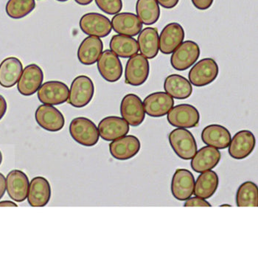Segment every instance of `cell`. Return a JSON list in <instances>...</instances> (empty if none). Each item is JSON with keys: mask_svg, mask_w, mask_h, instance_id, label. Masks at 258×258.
Masks as SVG:
<instances>
[{"mask_svg": "<svg viewBox=\"0 0 258 258\" xmlns=\"http://www.w3.org/2000/svg\"><path fill=\"white\" fill-rule=\"evenodd\" d=\"M35 8V0H9L6 11L11 18L20 20L30 14Z\"/></svg>", "mask_w": 258, "mask_h": 258, "instance_id": "33", "label": "cell"}, {"mask_svg": "<svg viewBox=\"0 0 258 258\" xmlns=\"http://www.w3.org/2000/svg\"><path fill=\"white\" fill-rule=\"evenodd\" d=\"M169 143L179 158L189 160L197 152V144L192 134L185 128H177L168 136Z\"/></svg>", "mask_w": 258, "mask_h": 258, "instance_id": "2", "label": "cell"}, {"mask_svg": "<svg viewBox=\"0 0 258 258\" xmlns=\"http://www.w3.org/2000/svg\"><path fill=\"white\" fill-rule=\"evenodd\" d=\"M200 47L197 42L190 40L184 41L173 52L170 64L173 69L184 71L192 67L200 56Z\"/></svg>", "mask_w": 258, "mask_h": 258, "instance_id": "5", "label": "cell"}, {"mask_svg": "<svg viewBox=\"0 0 258 258\" xmlns=\"http://www.w3.org/2000/svg\"><path fill=\"white\" fill-rule=\"evenodd\" d=\"M44 80L42 70L36 63L27 66L23 69L17 83V89L21 95L31 96L38 92Z\"/></svg>", "mask_w": 258, "mask_h": 258, "instance_id": "12", "label": "cell"}, {"mask_svg": "<svg viewBox=\"0 0 258 258\" xmlns=\"http://www.w3.org/2000/svg\"><path fill=\"white\" fill-rule=\"evenodd\" d=\"M167 119L172 126L191 128L197 127L200 121V114L195 106L190 104H179L169 111Z\"/></svg>", "mask_w": 258, "mask_h": 258, "instance_id": "6", "label": "cell"}, {"mask_svg": "<svg viewBox=\"0 0 258 258\" xmlns=\"http://www.w3.org/2000/svg\"><path fill=\"white\" fill-rule=\"evenodd\" d=\"M256 140L254 134L248 130L237 132L229 143V154L237 160L246 159L254 151Z\"/></svg>", "mask_w": 258, "mask_h": 258, "instance_id": "13", "label": "cell"}, {"mask_svg": "<svg viewBox=\"0 0 258 258\" xmlns=\"http://www.w3.org/2000/svg\"><path fill=\"white\" fill-rule=\"evenodd\" d=\"M23 71L22 62L16 57H9L0 63V86L11 88L18 83Z\"/></svg>", "mask_w": 258, "mask_h": 258, "instance_id": "25", "label": "cell"}, {"mask_svg": "<svg viewBox=\"0 0 258 258\" xmlns=\"http://www.w3.org/2000/svg\"><path fill=\"white\" fill-rule=\"evenodd\" d=\"M98 129L100 138L106 141H113L125 136L130 130L128 122L116 116H109L102 119Z\"/></svg>", "mask_w": 258, "mask_h": 258, "instance_id": "20", "label": "cell"}, {"mask_svg": "<svg viewBox=\"0 0 258 258\" xmlns=\"http://www.w3.org/2000/svg\"><path fill=\"white\" fill-rule=\"evenodd\" d=\"M29 179L23 171L13 170L6 177V190L16 202H23L28 197Z\"/></svg>", "mask_w": 258, "mask_h": 258, "instance_id": "19", "label": "cell"}, {"mask_svg": "<svg viewBox=\"0 0 258 258\" xmlns=\"http://www.w3.org/2000/svg\"><path fill=\"white\" fill-rule=\"evenodd\" d=\"M219 74V65L216 60L211 58H204L189 70V81L195 87H206L216 81Z\"/></svg>", "mask_w": 258, "mask_h": 258, "instance_id": "4", "label": "cell"}, {"mask_svg": "<svg viewBox=\"0 0 258 258\" xmlns=\"http://www.w3.org/2000/svg\"><path fill=\"white\" fill-rule=\"evenodd\" d=\"M196 9L200 11L208 10L213 6L214 0H191Z\"/></svg>", "mask_w": 258, "mask_h": 258, "instance_id": "36", "label": "cell"}, {"mask_svg": "<svg viewBox=\"0 0 258 258\" xmlns=\"http://www.w3.org/2000/svg\"><path fill=\"white\" fill-rule=\"evenodd\" d=\"M7 102L3 95H0V120L3 118L6 111H7Z\"/></svg>", "mask_w": 258, "mask_h": 258, "instance_id": "38", "label": "cell"}, {"mask_svg": "<svg viewBox=\"0 0 258 258\" xmlns=\"http://www.w3.org/2000/svg\"><path fill=\"white\" fill-rule=\"evenodd\" d=\"M95 94L93 81L88 76H79L73 80L70 87L68 102L75 108L87 106Z\"/></svg>", "mask_w": 258, "mask_h": 258, "instance_id": "3", "label": "cell"}, {"mask_svg": "<svg viewBox=\"0 0 258 258\" xmlns=\"http://www.w3.org/2000/svg\"><path fill=\"white\" fill-rule=\"evenodd\" d=\"M103 50V43L100 38L88 36L83 40L78 50V58L84 65H92L98 61Z\"/></svg>", "mask_w": 258, "mask_h": 258, "instance_id": "26", "label": "cell"}, {"mask_svg": "<svg viewBox=\"0 0 258 258\" xmlns=\"http://www.w3.org/2000/svg\"><path fill=\"white\" fill-rule=\"evenodd\" d=\"M35 118L38 125L47 132H59L65 125L63 114L52 105L39 106L35 113Z\"/></svg>", "mask_w": 258, "mask_h": 258, "instance_id": "10", "label": "cell"}, {"mask_svg": "<svg viewBox=\"0 0 258 258\" xmlns=\"http://www.w3.org/2000/svg\"><path fill=\"white\" fill-rule=\"evenodd\" d=\"M150 65L149 60L141 54L131 57L125 70V83L133 87H140L149 79Z\"/></svg>", "mask_w": 258, "mask_h": 258, "instance_id": "7", "label": "cell"}, {"mask_svg": "<svg viewBox=\"0 0 258 258\" xmlns=\"http://www.w3.org/2000/svg\"><path fill=\"white\" fill-rule=\"evenodd\" d=\"M112 29L119 35L136 36L143 29V23L138 16L132 13H120L115 14L111 22Z\"/></svg>", "mask_w": 258, "mask_h": 258, "instance_id": "23", "label": "cell"}, {"mask_svg": "<svg viewBox=\"0 0 258 258\" xmlns=\"http://www.w3.org/2000/svg\"><path fill=\"white\" fill-rule=\"evenodd\" d=\"M110 50L121 58H131L139 52L138 41L131 36L114 35L109 43Z\"/></svg>", "mask_w": 258, "mask_h": 258, "instance_id": "30", "label": "cell"}, {"mask_svg": "<svg viewBox=\"0 0 258 258\" xmlns=\"http://www.w3.org/2000/svg\"><path fill=\"white\" fill-rule=\"evenodd\" d=\"M97 66L100 76L108 82H117L122 77V63L118 56L111 50H106L102 52Z\"/></svg>", "mask_w": 258, "mask_h": 258, "instance_id": "16", "label": "cell"}, {"mask_svg": "<svg viewBox=\"0 0 258 258\" xmlns=\"http://www.w3.org/2000/svg\"><path fill=\"white\" fill-rule=\"evenodd\" d=\"M50 182L42 176H36L31 180L28 189V202L33 208L46 206L51 198Z\"/></svg>", "mask_w": 258, "mask_h": 258, "instance_id": "21", "label": "cell"}, {"mask_svg": "<svg viewBox=\"0 0 258 258\" xmlns=\"http://www.w3.org/2000/svg\"><path fill=\"white\" fill-rule=\"evenodd\" d=\"M98 7L105 14L115 15L122 9V0H95Z\"/></svg>", "mask_w": 258, "mask_h": 258, "instance_id": "34", "label": "cell"}, {"mask_svg": "<svg viewBox=\"0 0 258 258\" xmlns=\"http://www.w3.org/2000/svg\"><path fill=\"white\" fill-rule=\"evenodd\" d=\"M164 90L170 97L177 100H184L192 95V87L190 82L180 75L168 76L164 82Z\"/></svg>", "mask_w": 258, "mask_h": 258, "instance_id": "27", "label": "cell"}, {"mask_svg": "<svg viewBox=\"0 0 258 258\" xmlns=\"http://www.w3.org/2000/svg\"><path fill=\"white\" fill-rule=\"evenodd\" d=\"M136 12L140 22L146 25H154L160 17V9L157 0H138Z\"/></svg>", "mask_w": 258, "mask_h": 258, "instance_id": "31", "label": "cell"}, {"mask_svg": "<svg viewBox=\"0 0 258 258\" xmlns=\"http://www.w3.org/2000/svg\"><path fill=\"white\" fill-rule=\"evenodd\" d=\"M221 207H232V206H231V205H221Z\"/></svg>", "mask_w": 258, "mask_h": 258, "instance_id": "44", "label": "cell"}, {"mask_svg": "<svg viewBox=\"0 0 258 258\" xmlns=\"http://www.w3.org/2000/svg\"><path fill=\"white\" fill-rule=\"evenodd\" d=\"M231 139L232 137L228 129L219 124L209 125L202 132L203 143L219 150L228 148Z\"/></svg>", "mask_w": 258, "mask_h": 258, "instance_id": "24", "label": "cell"}, {"mask_svg": "<svg viewBox=\"0 0 258 258\" xmlns=\"http://www.w3.org/2000/svg\"><path fill=\"white\" fill-rule=\"evenodd\" d=\"M57 1L60 2V3H64V2L68 1V0H57Z\"/></svg>", "mask_w": 258, "mask_h": 258, "instance_id": "43", "label": "cell"}, {"mask_svg": "<svg viewBox=\"0 0 258 258\" xmlns=\"http://www.w3.org/2000/svg\"><path fill=\"white\" fill-rule=\"evenodd\" d=\"M141 143L134 135H128L113 140L109 144L111 155L117 160L125 161L133 158L139 153Z\"/></svg>", "mask_w": 258, "mask_h": 258, "instance_id": "17", "label": "cell"}, {"mask_svg": "<svg viewBox=\"0 0 258 258\" xmlns=\"http://www.w3.org/2000/svg\"><path fill=\"white\" fill-rule=\"evenodd\" d=\"M120 114L128 125L134 127L141 125L146 117V112L140 97L135 94L125 95L121 101Z\"/></svg>", "mask_w": 258, "mask_h": 258, "instance_id": "11", "label": "cell"}, {"mask_svg": "<svg viewBox=\"0 0 258 258\" xmlns=\"http://www.w3.org/2000/svg\"><path fill=\"white\" fill-rule=\"evenodd\" d=\"M6 191V178L0 173V199L3 198Z\"/></svg>", "mask_w": 258, "mask_h": 258, "instance_id": "39", "label": "cell"}, {"mask_svg": "<svg viewBox=\"0 0 258 258\" xmlns=\"http://www.w3.org/2000/svg\"><path fill=\"white\" fill-rule=\"evenodd\" d=\"M195 179L187 169L179 168L175 171L171 181V192L177 200L186 201L194 194Z\"/></svg>", "mask_w": 258, "mask_h": 258, "instance_id": "14", "label": "cell"}, {"mask_svg": "<svg viewBox=\"0 0 258 258\" xmlns=\"http://www.w3.org/2000/svg\"><path fill=\"white\" fill-rule=\"evenodd\" d=\"M236 204L238 207L258 206L257 186L252 181H246L240 184L236 194Z\"/></svg>", "mask_w": 258, "mask_h": 258, "instance_id": "32", "label": "cell"}, {"mask_svg": "<svg viewBox=\"0 0 258 258\" xmlns=\"http://www.w3.org/2000/svg\"><path fill=\"white\" fill-rule=\"evenodd\" d=\"M219 150L212 146H205L197 151L191 159V168L197 173H203L216 168L221 160Z\"/></svg>", "mask_w": 258, "mask_h": 258, "instance_id": "22", "label": "cell"}, {"mask_svg": "<svg viewBox=\"0 0 258 258\" xmlns=\"http://www.w3.org/2000/svg\"><path fill=\"white\" fill-rule=\"evenodd\" d=\"M2 162H3V154L0 151V165H1Z\"/></svg>", "mask_w": 258, "mask_h": 258, "instance_id": "42", "label": "cell"}, {"mask_svg": "<svg viewBox=\"0 0 258 258\" xmlns=\"http://www.w3.org/2000/svg\"><path fill=\"white\" fill-rule=\"evenodd\" d=\"M70 134L76 143L86 147H92L99 141L98 127L87 117L73 119L70 122Z\"/></svg>", "mask_w": 258, "mask_h": 258, "instance_id": "1", "label": "cell"}, {"mask_svg": "<svg viewBox=\"0 0 258 258\" xmlns=\"http://www.w3.org/2000/svg\"><path fill=\"white\" fill-rule=\"evenodd\" d=\"M70 90L64 83L58 81H47L38 90V98L43 104H63L68 101Z\"/></svg>", "mask_w": 258, "mask_h": 258, "instance_id": "9", "label": "cell"}, {"mask_svg": "<svg viewBox=\"0 0 258 258\" xmlns=\"http://www.w3.org/2000/svg\"><path fill=\"white\" fill-rule=\"evenodd\" d=\"M184 28L177 22L167 25L161 32L159 38V48L162 53L170 55L184 41Z\"/></svg>", "mask_w": 258, "mask_h": 258, "instance_id": "15", "label": "cell"}, {"mask_svg": "<svg viewBox=\"0 0 258 258\" xmlns=\"http://www.w3.org/2000/svg\"><path fill=\"white\" fill-rule=\"evenodd\" d=\"M79 25L85 34L98 38L106 37L112 30L109 19L98 13L84 14L80 20Z\"/></svg>", "mask_w": 258, "mask_h": 258, "instance_id": "8", "label": "cell"}, {"mask_svg": "<svg viewBox=\"0 0 258 258\" xmlns=\"http://www.w3.org/2000/svg\"><path fill=\"white\" fill-rule=\"evenodd\" d=\"M92 1L93 0H75V2L80 6H88L92 3Z\"/></svg>", "mask_w": 258, "mask_h": 258, "instance_id": "41", "label": "cell"}, {"mask_svg": "<svg viewBox=\"0 0 258 258\" xmlns=\"http://www.w3.org/2000/svg\"><path fill=\"white\" fill-rule=\"evenodd\" d=\"M184 207H208L210 208L211 205L205 199L196 197L187 199L184 203Z\"/></svg>", "mask_w": 258, "mask_h": 258, "instance_id": "35", "label": "cell"}, {"mask_svg": "<svg viewBox=\"0 0 258 258\" xmlns=\"http://www.w3.org/2000/svg\"><path fill=\"white\" fill-rule=\"evenodd\" d=\"M0 207H16L17 208L18 205L11 201H3V202H0Z\"/></svg>", "mask_w": 258, "mask_h": 258, "instance_id": "40", "label": "cell"}, {"mask_svg": "<svg viewBox=\"0 0 258 258\" xmlns=\"http://www.w3.org/2000/svg\"><path fill=\"white\" fill-rule=\"evenodd\" d=\"M138 43L139 50L145 58L153 59L159 52V33L156 28H146L139 33Z\"/></svg>", "mask_w": 258, "mask_h": 258, "instance_id": "28", "label": "cell"}, {"mask_svg": "<svg viewBox=\"0 0 258 258\" xmlns=\"http://www.w3.org/2000/svg\"><path fill=\"white\" fill-rule=\"evenodd\" d=\"M158 4L166 9H172L179 4V0H157Z\"/></svg>", "mask_w": 258, "mask_h": 258, "instance_id": "37", "label": "cell"}, {"mask_svg": "<svg viewBox=\"0 0 258 258\" xmlns=\"http://www.w3.org/2000/svg\"><path fill=\"white\" fill-rule=\"evenodd\" d=\"M219 184V176L216 172L211 170L203 172L195 182L194 195L204 199L211 198L217 190Z\"/></svg>", "mask_w": 258, "mask_h": 258, "instance_id": "29", "label": "cell"}, {"mask_svg": "<svg viewBox=\"0 0 258 258\" xmlns=\"http://www.w3.org/2000/svg\"><path fill=\"white\" fill-rule=\"evenodd\" d=\"M143 103L145 112L150 117H162L173 107L174 100L166 92H157L148 95Z\"/></svg>", "mask_w": 258, "mask_h": 258, "instance_id": "18", "label": "cell"}]
</instances>
